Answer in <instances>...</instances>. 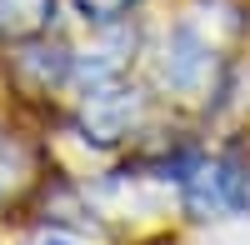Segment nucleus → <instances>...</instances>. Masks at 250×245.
<instances>
[{
	"mask_svg": "<svg viewBox=\"0 0 250 245\" xmlns=\"http://www.w3.org/2000/svg\"><path fill=\"white\" fill-rule=\"evenodd\" d=\"M180 195H185V210L210 220V215H235L250 205V175L235 165L230 155H215V160H190V170L180 175Z\"/></svg>",
	"mask_w": 250,
	"mask_h": 245,
	"instance_id": "1",
	"label": "nucleus"
},
{
	"mask_svg": "<svg viewBox=\"0 0 250 245\" xmlns=\"http://www.w3.org/2000/svg\"><path fill=\"white\" fill-rule=\"evenodd\" d=\"M145 110V100L135 85H125V80H105V85H90L85 100H80V130H85V140H95V145H115V140H125L135 130V120Z\"/></svg>",
	"mask_w": 250,
	"mask_h": 245,
	"instance_id": "2",
	"label": "nucleus"
},
{
	"mask_svg": "<svg viewBox=\"0 0 250 245\" xmlns=\"http://www.w3.org/2000/svg\"><path fill=\"white\" fill-rule=\"evenodd\" d=\"M210 65H215V55H210V45H205L190 25H180L170 40H165V50H160V80L170 90H200Z\"/></svg>",
	"mask_w": 250,
	"mask_h": 245,
	"instance_id": "3",
	"label": "nucleus"
},
{
	"mask_svg": "<svg viewBox=\"0 0 250 245\" xmlns=\"http://www.w3.org/2000/svg\"><path fill=\"white\" fill-rule=\"evenodd\" d=\"M55 20V0H0V35L5 40H35Z\"/></svg>",
	"mask_w": 250,
	"mask_h": 245,
	"instance_id": "4",
	"label": "nucleus"
},
{
	"mask_svg": "<svg viewBox=\"0 0 250 245\" xmlns=\"http://www.w3.org/2000/svg\"><path fill=\"white\" fill-rule=\"evenodd\" d=\"M25 175H30V160H25V150H20V140L10 130H0V195H10Z\"/></svg>",
	"mask_w": 250,
	"mask_h": 245,
	"instance_id": "5",
	"label": "nucleus"
},
{
	"mask_svg": "<svg viewBox=\"0 0 250 245\" xmlns=\"http://www.w3.org/2000/svg\"><path fill=\"white\" fill-rule=\"evenodd\" d=\"M75 5H80V15H85L90 25H115V20L130 15L140 0H75Z\"/></svg>",
	"mask_w": 250,
	"mask_h": 245,
	"instance_id": "6",
	"label": "nucleus"
},
{
	"mask_svg": "<svg viewBox=\"0 0 250 245\" xmlns=\"http://www.w3.org/2000/svg\"><path fill=\"white\" fill-rule=\"evenodd\" d=\"M45 245H70V240H60V235H50V240H45Z\"/></svg>",
	"mask_w": 250,
	"mask_h": 245,
	"instance_id": "7",
	"label": "nucleus"
}]
</instances>
